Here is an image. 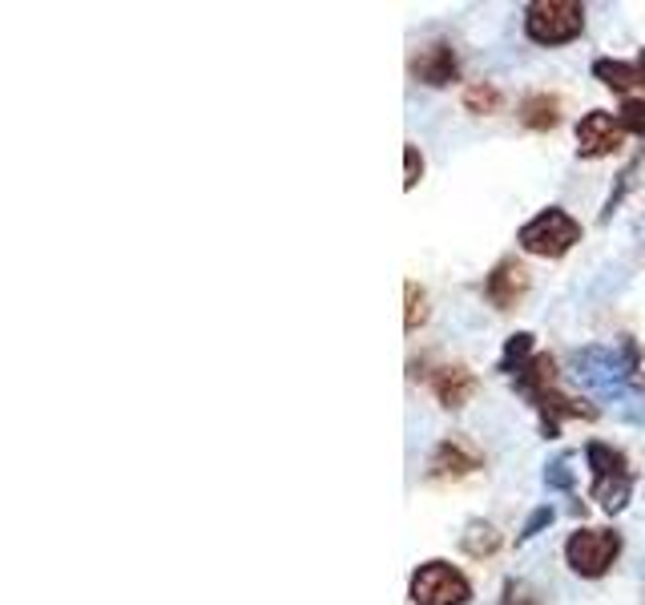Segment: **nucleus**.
Instances as JSON below:
<instances>
[{
    "label": "nucleus",
    "mask_w": 645,
    "mask_h": 605,
    "mask_svg": "<svg viewBox=\"0 0 645 605\" xmlns=\"http://www.w3.org/2000/svg\"><path fill=\"white\" fill-rule=\"evenodd\" d=\"M512 383H516V392L536 408L545 440H553L556 432H561V420H565V416H585V420L597 416V408L573 400V396H565L556 388V363L549 356H533L524 368L512 371Z\"/></svg>",
    "instance_id": "f257e3e1"
},
{
    "label": "nucleus",
    "mask_w": 645,
    "mask_h": 605,
    "mask_svg": "<svg viewBox=\"0 0 645 605\" xmlns=\"http://www.w3.org/2000/svg\"><path fill=\"white\" fill-rule=\"evenodd\" d=\"M585 460H590V472H593V489H590L593 501H601L605 513H622L625 504H629V493H634L629 460L617 449H610V444H601V440H593L590 449H585Z\"/></svg>",
    "instance_id": "f03ea898"
},
{
    "label": "nucleus",
    "mask_w": 645,
    "mask_h": 605,
    "mask_svg": "<svg viewBox=\"0 0 645 605\" xmlns=\"http://www.w3.org/2000/svg\"><path fill=\"white\" fill-rule=\"evenodd\" d=\"M516 243H521L529 255L561 258L581 243V223L569 211H561V206H549V211H541L536 218H529V223L521 226Z\"/></svg>",
    "instance_id": "7ed1b4c3"
},
{
    "label": "nucleus",
    "mask_w": 645,
    "mask_h": 605,
    "mask_svg": "<svg viewBox=\"0 0 645 605\" xmlns=\"http://www.w3.org/2000/svg\"><path fill=\"white\" fill-rule=\"evenodd\" d=\"M585 29V4L577 0H536L524 9V33L536 45H565Z\"/></svg>",
    "instance_id": "20e7f679"
},
{
    "label": "nucleus",
    "mask_w": 645,
    "mask_h": 605,
    "mask_svg": "<svg viewBox=\"0 0 645 605\" xmlns=\"http://www.w3.org/2000/svg\"><path fill=\"white\" fill-rule=\"evenodd\" d=\"M472 585L448 561H423L412 573V605H468Z\"/></svg>",
    "instance_id": "39448f33"
},
{
    "label": "nucleus",
    "mask_w": 645,
    "mask_h": 605,
    "mask_svg": "<svg viewBox=\"0 0 645 605\" xmlns=\"http://www.w3.org/2000/svg\"><path fill=\"white\" fill-rule=\"evenodd\" d=\"M617 553H622V537H617L613 529H577V533L565 541L569 570L581 573V577H601V573H610Z\"/></svg>",
    "instance_id": "423d86ee"
},
{
    "label": "nucleus",
    "mask_w": 645,
    "mask_h": 605,
    "mask_svg": "<svg viewBox=\"0 0 645 605\" xmlns=\"http://www.w3.org/2000/svg\"><path fill=\"white\" fill-rule=\"evenodd\" d=\"M625 134H629V130L622 125V113L593 110L577 122V154L605 157V154H613V150H622Z\"/></svg>",
    "instance_id": "0eeeda50"
},
{
    "label": "nucleus",
    "mask_w": 645,
    "mask_h": 605,
    "mask_svg": "<svg viewBox=\"0 0 645 605\" xmlns=\"http://www.w3.org/2000/svg\"><path fill=\"white\" fill-rule=\"evenodd\" d=\"M412 78L423 81V85H432V90H444L452 81L460 78V61H457V49L448 45V41H432V45H423L420 53L412 57Z\"/></svg>",
    "instance_id": "6e6552de"
},
{
    "label": "nucleus",
    "mask_w": 645,
    "mask_h": 605,
    "mask_svg": "<svg viewBox=\"0 0 645 605\" xmlns=\"http://www.w3.org/2000/svg\"><path fill=\"white\" fill-rule=\"evenodd\" d=\"M484 469V457H480L477 444H468V440L460 437H448L436 444L432 460H428V476H436V481H444V476H468V472Z\"/></svg>",
    "instance_id": "1a4fd4ad"
},
{
    "label": "nucleus",
    "mask_w": 645,
    "mask_h": 605,
    "mask_svg": "<svg viewBox=\"0 0 645 605\" xmlns=\"http://www.w3.org/2000/svg\"><path fill=\"white\" fill-rule=\"evenodd\" d=\"M524 291H529V270H524L521 263H512V258L496 263L492 275L484 279V299H489L496 311H512V307L524 299Z\"/></svg>",
    "instance_id": "9d476101"
},
{
    "label": "nucleus",
    "mask_w": 645,
    "mask_h": 605,
    "mask_svg": "<svg viewBox=\"0 0 645 605\" xmlns=\"http://www.w3.org/2000/svg\"><path fill=\"white\" fill-rule=\"evenodd\" d=\"M432 392L444 408H464V403L472 400V392H477V380H472V371L468 368L448 363V368L432 371Z\"/></svg>",
    "instance_id": "9b49d317"
},
{
    "label": "nucleus",
    "mask_w": 645,
    "mask_h": 605,
    "mask_svg": "<svg viewBox=\"0 0 645 605\" xmlns=\"http://www.w3.org/2000/svg\"><path fill=\"white\" fill-rule=\"evenodd\" d=\"M593 78L617 93L645 90V53L637 61H610V57H601V61H593Z\"/></svg>",
    "instance_id": "f8f14e48"
},
{
    "label": "nucleus",
    "mask_w": 645,
    "mask_h": 605,
    "mask_svg": "<svg viewBox=\"0 0 645 605\" xmlns=\"http://www.w3.org/2000/svg\"><path fill=\"white\" fill-rule=\"evenodd\" d=\"M521 122L529 130H536V134H545V130H553L561 122V101L553 93H529L521 101Z\"/></svg>",
    "instance_id": "ddd939ff"
},
{
    "label": "nucleus",
    "mask_w": 645,
    "mask_h": 605,
    "mask_svg": "<svg viewBox=\"0 0 645 605\" xmlns=\"http://www.w3.org/2000/svg\"><path fill=\"white\" fill-rule=\"evenodd\" d=\"M496 545H501V533L489 525V521H472L464 533V550L472 553V557H489V553H496Z\"/></svg>",
    "instance_id": "4468645a"
},
{
    "label": "nucleus",
    "mask_w": 645,
    "mask_h": 605,
    "mask_svg": "<svg viewBox=\"0 0 645 605\" xmlns=\"http://www.w3.org/2000/svg\"><path fill=\"white\" fill-rule=\"evenodd\" d=\"M529 359H533V336H529V331H521V336H512L509 343H504L501 371H504V376H512V371L524 368Z\"/></svg>",
    "instance_id": "2eb2a0df"
},
{
    "label": "nucleus",
    "mask_w": 645,
    "mask_h": 605,
    "mask_svg": "<svg viewBox=\"0 0 645 605\" xmlns=\"http://www.w3.org/2000/svg\"><path fill=\"white\" fill-rule=\"evenodd\" d=\"M464 105L472 113H496L501 110V90H496V85H468Z\"/></svg>",
    "instance_id": "dca6fc26"
},
{
    "label": "nucleus",
    "mask_w": 645,
    "mask_h": 605,
    "mask_svg": "<svg viewBox=\"0 0 645 605\" xmlns=\"http://www.w3.org/2000/svg\"><path fill=\"white\" fill-rule=\"evenodd\" d=\"M403 291H408V319H403V327H408V331H416V327L428 319V295H423L416 283H408Z\"/></svg>",
    "instance_id": "f3484780"
},
{
    "label": "nucleus",
    "mask_w": 645,
    "mask_h": 605,
    "mask_svg": "<svg viewBox=\"0 0 645 605\" xmlns=\"http://www.w3.org/2000/svg\"><path fill=\"white\" fill-rule=\"evenodd\" d=\"M501 605H541V594L529 582H509L501 594Z\"/></svg>",
    "instance_id": "a211bd4d"
},
{
    "label": "nucleus",
    "mask_w": 645,
    "mask_h": 605,
    "mask_svg": "<svg viewBox=\"0 0 645 605\" xmlns=\"http://www.w3.org/2000/svg\"><path fill=\"white\" fill-rule=\"evenodd\" d=\"M622 125L629 130V134L645 137V101H637V98L625 101L622 105Z\"/></svg>",
    "instance_id": "6ab92c4d"
},
{
    "label": "nucleus",
    "mask_w": 645,
    "mask_h": 605,
    "mask_svg": "<svg viewBox=\"0 0 645 605\" xmlns=\"http://www.w3.org/2000/svg\"><path fill=\"white\" fill-rule=\"evenodd\" d=\"M403 162H408V178H403V191H416V182L423 178V157H420V150L408 142L403 146Z\"/></svg>",
    "instance_id": "aec40b11"
},
{
    "label": "nucleus",
    "mask_w": 645,
    "mask_h": 605,
    "mask_svg": "<svg viewBox=\"0 0 645 605\" xmlns=\"http://www.w3.org/2000/svg\"><path fill=\"white\" fill-rule=\"evenodd\" d=\"M549 521H553V509H549V504H545V509H536V513L529 516V525L521 529V537H516V541H521V545H524V541H533L536 533H541V529L549 525Z\"/></svg>",
    "instance_id": "412c9836"
},
{
    "label": "nucleus",
    "mask_w": 645,
    "mask_h": 605,
    "mask_svg": "<svg viewBox=\"0 0 645 605\" xmlns=\"http://www.w3.org/2000/svg\"><path fill=\"white\" fill-rule=\"evenodd\" d=\"M545 481L553 484V489H573V472H569V464H565V460H556L553 469L545 472Z\"/></svg>",
    "instance_id": "4be33fe9"
}]
</instances>
